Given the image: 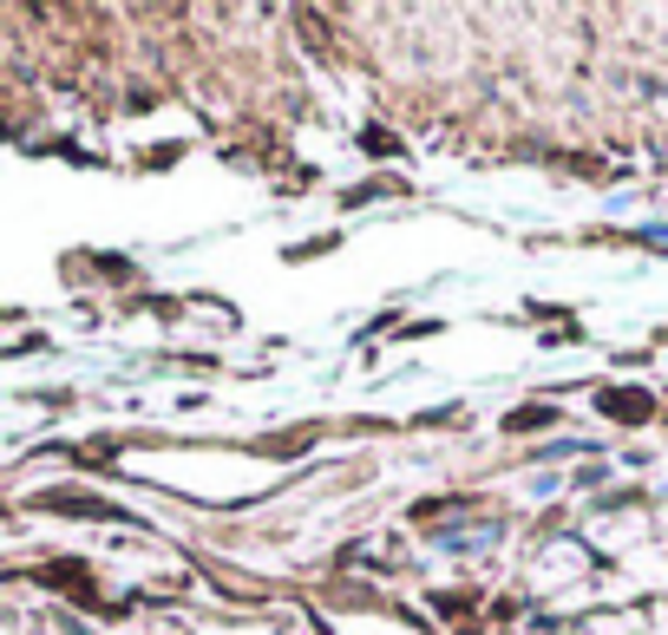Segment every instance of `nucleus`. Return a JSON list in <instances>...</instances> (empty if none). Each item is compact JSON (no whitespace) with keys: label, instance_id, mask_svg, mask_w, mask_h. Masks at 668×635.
Instances as JSON below:
<instances>
[{"label":"nucleus","instance_id":"f257e3e1","mask_svg":"<svg viewBox=\"0 0 668 635\" xmlns=\"http://www.w3.org/2000/svg\"><path fill=\"white\" fill-rule=\"evenodd\" d=\"M610 413L617 420H649V400L643 393H610Z\"/></svg>","mask_w":668,"mask_h":635}]
</instances>
